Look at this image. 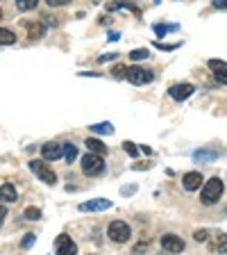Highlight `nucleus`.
I'll return each instance as SVG.
<instances>
[{
  "label": "nucleus",
  "instance_id": "12",
  "mask_svg": "<svg viewBox=\"0 0 227 255\" xmlns=\"http://www.w3.org/2000/svg\"><path fill=\"white\" fill-rule=\"evenodd\" d=\"M182 185L186 191H195V189H200L202 185V175L198 173V171H189V173L182 178Z\"/></svg>",
  "mask_w": 227,
  "mask_h": 255
},
{
  "label": "nucleus",
  "instance_id": "25",
  "mask_svg": "<svg viewBox=\"0 0 227 255\" xmlns=\"http://www.w3.org/2000/svg\"><path fill=\"white\" fill-rule=\"evenodd\" d=\"M123 151L127 153L130 158H136V155H139V148H136L132 141H125V144H123Z\"/></svg>",
  "mask_w": 227,
  "mask_h": 255
},
{
  "label": "nucleus",
  "instance_id": "34",
  "mask_svg": "<svg viewBox=\"0 0 227 255\" xmlns=\"http://www.w3.org/2000/svg\"><path fill=\"white\" fill-rule=\"evenodd\" d=\"M0 18H2V9H0Z\"/></svg>",
  "mask_w": 227,
  "mask_h": 255
},
{
  "label": "nucleus",
  "instance_id": "3",
  "mask_svg": "<svg viewBox=\"0 0 227 255\" xmlns=\"http://www.w3.org/2000/svg\"><path fill=\"white\" fill-rule=\"evenodd\" d=\"M107 235L112 242H116V244H125V242L132 237V228L125 221H112L107 228Z\"/></svg>",
  "mask_w": 227,
  "mask_h": 255
},
{
  "label": "nucleus",
  "instance_id": "10",
  "mask_svg": "<svg viewBox=\"0 0 227 255\" xmlns=\"http://www.w3.org/2000/svg\"><path fill=\"white\" fill-rule=\"evenodd\" d=\"M209 69L221 85H227V62L223 60H209Z\"/></svg>",
  "mask_w": 227,
  "mask_h": 255
},
{
  "label": "nucleus",
  "instance_id": "2",
  "mask_svg": "<svg viewBox=\"0 0 227 255\" xmlns=\"http://www.w3.org/2000/svg\"><path fill=\"white\" fill-rule=\"evenodd\" d=\"M82 171H84V175H100L105 171V160L103 155H98V153H89V155H84L82 158Z\"/></svg>",
  "mask_w": 227,
  "mask_h": 255
},
{
  "label": "nucleus",
  "instance_id": "28",
  "mask_svg": "<svg viewBox=\"0 0 227 255\" xmlns=\"http://www.w3.org/2000/svg\"><path fill=\"white\" fill-rule=\"evenodd\" d=\"M50 7H64V5H68L70 0H46Z\"/></svg>",
  "mask_w": 227,
  "mask_h": 255
},
{
  "label": "nucleus",
  "instance_id": "30",
  "mask_svg": "<svg viewBox=\"0 0 227 255\" xmlns=\"http://www.w3.org/2000/svg\"><path fill=\"white\" fill-rule=\"evenodd\" d=\"M211 5L216 9H227V0H211Z\"/></svg>",
  "mask_w": 227,
  "mask_h": 255
},
{
  "label": "nucleus",
  "instance_id": "5",
  "mask_svg": "<svg viewBox=\"0 0 227 255\" xmlns=\"http://www.w3.org/2000/svg\"><path fill=\"white\" fill-rule=\"evenodd\" d=\"M125 78H127L132 85H148V82H152V73L146 69H141V66H130Z\"/></svg>",
  "mask_w": 227,
  "mask_h": 255
},
{
  "label": "nucleus",
  "instance_id": "8",
  "mask_svg": "<svg viewBox=\"0 0 227 255\" xmlns=\"http://www.w3.org/2000/svg\"><path fill=\"white\" fill-rule=\"evenodd\" d=\"M55 253L73 255V253H77V246L73 244V239H70L68 235H59V237H57V242H55Z\"/></svg>",
  "mask_w": 227,
  "mask_h": 255
},
{
  "label": "nucleus",
  "instance_id": "23",
  "mask_svg": "<svg viewBox=\"0 0 227 255\" xmlns=\"http://www.w3.org/2000/svg\"><path fill=\"white\" fill-rule=\"evenodd\" d=\"M25 219H30V221H39V219H41V210H39V207H27Z\"/></svg>",
  "mask_w": 227,
  "mask_h": 255
},
{
  "label": "nucleus",
  "instance_id": "26",
  "mask_svg": "<svg viewBox=\"0 0 227 255\" xmlns=\"http://www.w3.org/2000/svg\"><path fill=\"white\" fill-rule=\"evenodd\" d=\"M114 76H116V78H125V76H127V66H123V64L114 66Z\"/></svg>",
  "mask_w": 227,
  "mask_h": 255
},
{
  "label": "nucleus",
  "instance_id": "33",
  "mask_svg": "<svg viewBox=\"0 0 227 255\" xmlns=\"http://www.w3.org/2000/svg\"><path fill=\"white\" fill-rule=\"evenodd\" d=\"M134 191H136V187L132 185V187H123V189H120V194H125V196H127V194H134Z\"/></svg>",
  "mask_w": 227,
  "mask_h": 255
},
{
  "label": "nucleus",
  "instance_id": "29",
  "mask_svg": "<svg viewBox=\"0 0 227 255\" xmlns=\"http://www.w3.org/2000/svg\"><path fill=\"white\" fill-rule=\"evenodd\" d=\"M207 235H209V233H207V230H195L193 239H195V242H205V239H207Z\"/></svg>",
  "mask_w": 227,
  "mask_h": 255
},
{
  "label": "nucleus",
  "instance_id": "13",
  "mask_svg": "<svg viewBox=\"0 0 227 255\" xmlns=\"http://www.w3.org/2000/svg\"><path fill=\"white\" fill-rule=\"evenodd\" d=\"M16 201V189H14V185H2L0 187V203H14Z\"/></svg>",
  "mask_w": 227,
  "mask_h": 255
},
{
  "label": "nucleus",
  "instance_id": "18",
  "mask_svg": "<svg viewBox=\"0 0 227 255\" xmlns=\"http://www.w3.org/2000/svg\"><path fill=\"white\" fill-rule=\"evenodd\" d=\"M27 32H30V37L32 39H41L44 37V25H41V23H30V25H27Z\"/></svg>",
  "mask_w": 227,
  "mask_h": 255
},
{
  "label": "nucleus",
  "instance_id": "19",
  "mask_svg": "<svg viewBox=\"0 0 227 255\" xmlns=\"http://www.w3.org/2000/svg\"><path fill=\"white\" fill-rule=\"evenodd\" d=\"M211 249L216 251V253H227V235L218 237L216 242H214V246H211Z\"/></svg>",
  "mask_w": 227,
  "mask_h": 255
},
{
  "label": "nucleus",
  "instance_id": "31",
  "mask_svg": "<svg viewBox=\"0 0 227 255\" xmlns=\"http://www.w3.org/2000/svg\"><path fill=\"white\" fill-rule=\"evenodd\" d=\"M157 48H162V50H175V48H179V44H157Z\"/></svg>",
  "mask_w": 227,
  "mask_h": 255
},
{
  "label": "nucleus",
  "instance_id": "20",
  "mask_svg": "<svg viewBox=\"0 0 227 255\" xmlns=\"http://www.w3.org/2000/svg\"><path fill=\"white\" fill-rule=\"evenodd\" d=\"M64 158H66V162H73L77 158V148L73 144H64Z\"/></svg>",
  "mask_w": 227,
  "mask_h": 255
},
{
  "label": "nucleus",
  "instance_id": "36",
  "mask_svg": "<svg viewBox=\"0 0 227 255\" xmlns=\"http://www.w3.org/2000/svg\"><path fill=\"white\" fill-rule=\"evenodd\" d=\"M225 212H227V207H225Z\"/></svg>",
  "mask_w": 227,
  "mask_h": 255
},
{
  "label": "nucleus",
  "instance_id": "6",
  "mask_svg": "<svg viewBox=\"0 0 227 255\" xmlns=\"http://www.w3.org/2000/svg\"><path fill=\"white\" fill-rule=\"evenodd\" d=\"M193 91H195V87H193V85H189V82H182V85H173V87L168 89L170 98H173V100H177V103L186 100V98H189Z\"/></svg>",
  "mask_w": 227,
  "mask_h": 255
},
{
  "label": "nucleus",
  "instance_id": "1",
  "mask_svg": "<svg viewBox=\"0 0 227 255\" xmlns=\"http://www.w3.org/2000/svg\"><path fill=\"white\" fill-rule=\"evenodd\" d=\"M223 180L221 178H211L207 180V185L202 187L200 191V203L202 205H214V203H218V198L223 196Z\"/></svg>",
  "mask_w": 227,
  "mask_h": 255
},
{
  "label": "nucleus",
  "instance_id": "24",
  "mask_svg": "<svg viewBox=\"0 0 227 255\" xmlns=\"http://www.w3.org/2000/svg\"><path fill=\"white\" fill-rule=\"evenodd\" d=\"M148 55H150V53H148V48H136V50H132V53H130V57L139 62V60H146Z\"/></svg>",
  "mask_w": 227,
  "mask_h": 255
},
{
  "label": "nucleus",
  "instance_id": "27",
  "mask_svg": "<svg viewBox=\"0 0 227 255\" xmlns=\"http://www.w3.org/2000/svg\"><path fill=\"white\" fill-rule=\"evenodd\" d=\"M34 239H37V235H32V233L27 235V237H25V239H23V249H30V246H32V244H34Z\"/></svg>",
  "mask_w": 227,
  "mask_h": 255
},
{
  "label": "nucleus",
  "instance_id": "9",
  "mask_svg": "<svg viewBox=\"0 0 227 255\" xmlns=\"http://www.w3.org/2000/svg\"><path fill=\"white\" fill-rule=\"evenodd\" d=\"M112 207V201L109 198H93V201H87L80 205V212H103Z\"/></svg>",
  "mask_w": 227,
  "mask_h": 255
},
{
  "label": "nucleus",
  "instance_id": "21",
  "mask_svg": "<svg viewBox=\"0 0 227 255\" xmlns=\"http://www.w3.org/2000/svg\"><path fill=\"white\" fill-rule=\"evenodd\" d=\"M37 2H39V0H16V7L21 11H30V9H34V7H37Z\"/></svg>",
  "mask_w": 227,
  "mask_h": 255
},
{
  "label": "nucleus",
  "instance_id": "16",
  "mask_svg": "<svg viewBox=\"0 0 227 255\" xmlns=\"http://www.w3.org/2000/svg\"><path fill=\"white\" fill-rule=\"evenodd\" d=\"M16 41V34L11 32V30H5V27H0V46H11Z\"/></svg>",
  "mask_w": 227,
  "mask_h": 255
},
{
  "label": "nucleus",
  "instance_id": "14",
  "mask_svg": "<svg viewBox=\"0 0 227 255\" xmlns=\"http://www.w3.org/2000/svg\"><path fill=\"white\" fill-rule=\"evenodd\" d=\"M84 144H87L89 153H98V155H105V153H107V146H105L100 139H93V137H89Z\"/></svg>",
  "mask_w": 227,
  "mask_h": 255
},
{
  "label": "nucleus",
  "instance_id": "32",
  "mask_svg": "<svg viewBox=\"0 0 227 255\" xmlns=\"http://www.w3.org/2000/svg\"><path fill=\"white\" fill-rule=\"evenodd\" d=\"M5 217H7V207H5V205H0V226L5 223Z\"/></svg>",
  "mask_w": 227,
  "mask_h": 255
},
{
  "label": "nucleus",
  "instance_id": "7",
  "mask_svg": "<svg viewBox=\"0 0 227 255\" xmlns=\"http://www.w3.org/2000/svg\"><path fill=\"white\" fill-rule=\"evenodd\" d=\"M162 249L166 253H182L184 251V239L177 235H164L162 237Z\"/></svg>",
  "mask_w": 227,
  "mask_h": 255
},
{
  "label": "nucleus",
  "instance_id": "17",
  "mask_svg": "<svg viewBox=\"0 0 227 255\" xmlns=\"http://www.w3.org/2000/svg\"><path fill=\"white\" fill-rule=\"evenodd\" d=\"M91 132H98V135H114V125L112 123H96V125H89Z\"/></svg>",
  "mask_w": 227,
  "mask_h": 255
},
{
  "label": "nucleus",
  "instance_id": "15",
  "mask_svg": "<svg viewBox=\"0 0 227 255\" xmlns=\"http://www.w3.org/2000/svg\"><path fill=\"white\" fill-rule=\"evenodd\" d=\"M218 153H221V151H216V148H211V151H205V148H202V151H195L193 153V158L200 160V162H214V160L218 158Z\"/></svg>",
  "mask_w": 227,
  "mask_h": 255
},
{
  "label": "nucleus",
  "instance_id": "22",
  "mask_svg": "<svg viewBox=\"0 0 227 255\" xmlns=\"http://www.w3.org/2000/svg\"><path fill=\"white\" fill-rule=\"evenodd\" d=\"M175 30H179L177 23H173V25H155V32H157L159 37H164L166 32H175Z\"/></svg>",
  "mask_w": 227,
  "mask_h": 255
},
{
  "label": "nucleus",
  "instance_id": "35",
  "mask_svg": "<svg viewBox=\"0 0 227 255\" xmlns=\"http://www.w3.org/2000/svg\"><path fill=\"white\" fill-rule=\"evenodd\" d=\"M93 2H100V0H93Z\"/></svg>",
  "mask_w": 227,
  "mask_h": 255
},
{
  "label": "nucleus",
  "instance_id": "11",
  "mask_svg": "<svg viewBox=\"0 0 227 255\" xmlns=\"http://www.w3.org/2000/svg\"><path fill=\"white\" fill-rule=\"evenodd\" d=\"M64 155V144H44L41 158L44 160H59Z\"/></svg>",
  "mask_w": 227,
  "mask_h": 255
},
{
  "label": "nucleus",
  "instance_id": "4",
  "mask_svg": "<svg viewBox=\"0 0 227 255\" xmlns=\"http://www.w3.org/2000/svg\"><path fill=\"white\" fill-rule=\"evenodd\" d=\"M30 169H32V173H37L39 180H44L46 185H55V182H57L55 171L46 162H37V160H34V162H30Z\"/></svg>",
  "mask_w": 227,
  "mask_h": 255
}]
</instances>
